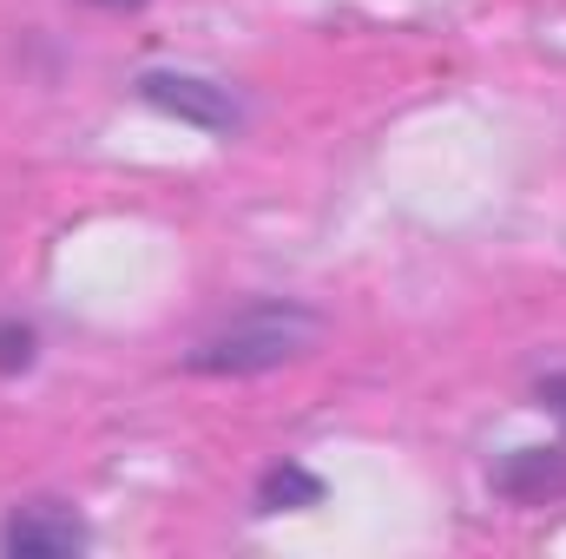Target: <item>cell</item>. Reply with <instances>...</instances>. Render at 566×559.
<instances>
[{"label":"cell","instance_id":"obj_6","mask_svg":"<svg viewBox=\"0 0 566 559\" xmlns=\"http://www.w3.org/2000/svg\"><path fill=\"white\" fill-rule=\"evenodd\" d=\"M33 362H40V329L27 316H0V382L33 376Z\"/></svg>","mask_w":566,"mask_h":559},{"label":"cell","instance_id":"obj_4","mask_svg":"<svg viewBox=\"0 0 566 559\" xmlns=\"http://www.w3.org/2000/svg\"><path fill=\"white\" fill-rule=\"evenodd\" d=\"M488 487L514 507H541V500H560L566 494V441L554 447H507L494 467H488Z\"/></svg>","mask_w":566,"mask_h":559},{"label":"cell","instance_id":"obj_2","mask_svg":"<svg viewBox=\"0 0 566 559\" xmlns=\"http://www.w3.org/2000/svg\"><path fill=\"white\" fill-rule=\"evenodd\" d=\"M151 113L178 119V126H198L205 139H238L244 133V99L224 86V80H205V73H178V66H151L133 80Z\"/></svg>","mask_w":566,"mask_h":559},{"label":"cell","instance_id":"obj_1","mask_svg":"<svg viewBox=\"0 0 566 559\" xmlns=\"http://www.w3.org/2000/svg\"><path fill=\"white\" fill-rule=\"evenodd\" d=\"M323 336V316L296 296H258L251 309H238L224 329L198 336L185 349V376H211V382H251L271 376L283 362L310 356V342Z\"/></svg>","mask_w":566,"mask_h":559},{"label":"cell","instance_id":"obj_7","mask_svg":"<svg viewBox=\"0 0 566 559\" xmlns=\"http://www.w3.org/2000/svg\"><path fill=\"white\" fill-rule=\"evenodd\" d=\"M534 395H541V409L566 428V369H560V376H541V389H534Z\"/></svg>","mask_w":566,"mask_h":559},{"label":"cell","instance_id":"obj_5","mask_svg":"<svg viewBox=\"0 0 566 559\" xmlns=\"http://www.w3.org/2000/svg\"><path fill=\"white\" fill-rule=\"evenodd\" d=\"M329 500V487H323V474L316 467H303V461H277L264 481H258V514L271 520V514H310V507H323Z\"/></svg>","mask_w":566,"mask_h":559},{"label":"cell","instance_id":"obj_8","mask_svg":"<svg viewBox=\"0 0 566 559\" xmlns=\"http://www.w3.org/2000/svg\"><path fill=\"white\" fill-rule=\"evenodd\" d=\"M86 7H106V13H133V7H145V0H86Z\"/></svg>","mask_w":566,"mask_h":559},{"label":"cell","instance_id":"obj_3","mask_svg":"<svg viewBox=\"0 0 566 559\" xmlns=\"http://www.w3.org/2000/svg\"><path fill=\"white\" fill-rule=\"evenodd\" d=\"M86 540L93 534H86L80 507H66V500H27L0 527V553L7 559H73L86 553Z\"/></svg>","mask_w":566,"mask_h":559}]
</instances>
